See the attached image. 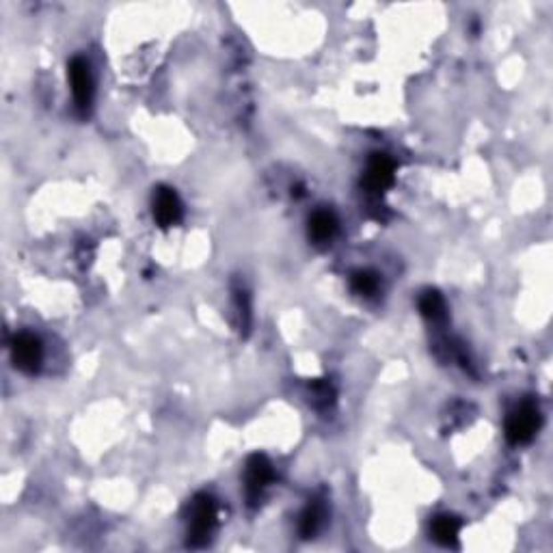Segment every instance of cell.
Returning a JSON list of instances; mask_svg holds the SVG:
<instances>
[{
	"instance_id": "obj_1",
	"label": "cell",
	"mask_w": 553,
	"mask_h": 553,
	"mask_svg": "<svg viewBox=\"0 0 553 553\" xmlns=\"http://www.w3.org/2000/svg\"><path fill=\"white\" fill-rule=\"evenodd\" d=\"M219 521V508L214 498L199 493L188 504V530L186 541L191 547H203L212 539V532Z\"/></svg>"
},
{
	"instance_id": "obj_2",
	"label": "cell",
	"mask_w": 553,
	"mask_h": 553,
	"mask_svg": "<svg viewBox=\"0 0 553 553\" xmlns=\"http://www.w3.org/2000/svg\"><path fill=\"white\" fill-rule=\"evenodd\" d=\"M541 428V411L532 400L516 404L506 419V439L512 445L530 443Z\"/></svg>"
},
{
	"instance_id": "obj_3",
	"label": "cell",
	"mask_w": 553,
	"mask_h": 553,
	"mask_svg": "<svg viewBox=\"0 0 553 553\" xmlns=\"http://www.w3.org/2000/svg\"><path fill=\"white\" fill-rule=\"evenodd\" d=\"M68 78L71 85V95H74L76 109L80 115H89L91 104H94V76H91L89 63L83 56H74L68 65Z\"/></svg>"
},
{
	"instance_id": "obj_4",
	"label": "cell",
	"mask_w": 553,
	"mask_h": 553,
	"mask_svg": "<svg viewBox=\"0 0 553 553\" xmlns=\"http://www.w3.org/2000/svg\"><path fill=\"white\" fill-rule=\"evenodd\" d=\"M12 361L15 370L37 374L44 361V346L33 333H18L12 340Z\"/></svg>"
},
{
	"instance_id": "obj_5",
	"label": "cell",
	"mask_w": 553,
	"mask_h": 553,
	"mask_svg": "<svg viewBox=\"0 0 553 553\" xmlns=\"http://www.w3.org/2000/svg\"><path fill=\"white\" fill-rule=\"evenodd\" d=\"M275 483V469L273 463L264 457V454H253L247 463V471H244V493L251 506L258 504L262 499L264 491Z\"/></svg>"
},
{
	"instance_id": "obj_6",
	"label": "cell",
	"mask_w": 553,
	"mask_h": 553,
	"mask_svg": "<svg viewBox=\"0 0 553 553\" xmlns=\"http://www.w3.org/2000/svg\"><path fill=\"white\" fill-rule=\"evenodd\" d=\"M152 212H153V219H156V223L161 225V227L167 229V227H171V225H176L182 219V212H184L177 193L169 186H158L152 197Z\"/></svg>"
},
{
	"instance_id": "obj_7",
	"label": "cell",
	"mask_w": 553,
	"mask_h": 553,
	"mask_svg": "<svg viewBox=\"0 0 553 553\" xmlns=\"http://www.w3.org/2000/svg\"><path fill=\"white\" fill-rule=\"evenodd\" d=\"M393 177H396V162L387 153H374L363 176V186L367 193H383L392 186Z\"/></svg>"
},
{
	"instance_id": "obj_8",
	"label": "cell",
	"mask_w": 553,
	"mask_h": 553,
	"mask_svg": "<svg viewBox=\"0 0 553 553\" xmlns=\"http://www.w3.org/2000/svg\"><path fill=\"white\" fill-rule=\"evenodd\" d=\"M307 232L314 244H329L337 232V219L329 210H316L307 223Z\"/></svg>"
},
{
	"instance_id": "obj_9",
	"label": "cell",
	"mask_w": 553,
	"mask_h": 553,
	"mask_svg": "<svg viewBox=\"0 0 553 553\" xmlns=\"http://www.w3.org/2000/svg\"><path fill=\"white\" fill-rule=\"evenodd\" d=\"M460 527H463V521L454 515H439L434 516L433 524H430V534L433 539L443 547H454L458 542Z\"/></svg>"
},
{
	"instance_id": "obj_10",
	"label": "cell",
	"mask_w": 553,
	"mask_h": 553,
	"mask_svg": "<svg viewBox=\"0 0 553 553\" xmlns=\"http://www.w3.org/2000/svg\"><path fill=\"white\" fill-rule=\"evenodd\" d=\"M419 311L430 322L445 320V301L437 290H428L419 296Z\"/></svg>"
},
{
	"instance_id": "obj_11",
	"label": "cell",
	"mask_w": 553,
	"mask_h": 553,
	"mask_svg": "<svg viewBox=\"0 0 553 553\" xmlns=\"http://www.w3.org/2000/svg\"><path fill=\"white\" fill-rule=\"evenodd\" d=\"M322 519H325V508H322L320 501H311V504L303 510V515H301L299 521L301 536H303V539H311V536L320 530Z\"/></svg>"
},
{
	"instance_id": "obj_12",
	"label": "cell",
	"mask_w": 553,
	"mask_h": 553,
	"mask_svg": "<svg viewBox=\"0 0 553 553\" xmlns=\"http://www.w3.org/2000/svg\"><path fill=\"white\" fill-rule=\"evenodd\" d=\"M351 288L361 296H372L378 290V276L372 270H357L351 276Z\"/></svg>"
},
{
	"instance_id": "obj_13",
	"label": "cell",
	"mask_w": 553,
	"mask_h": 553,
	"mask_svg": "<svg viewBox=\"0 0 553 553\" xmlns=\"http://www.w3.org/2000/svg\"><path fill=\"white\" fill-rule=\"evenodd\" d=\"M314 400L316 402H322V404H331L333 402V396H335V393H333V389H331V385L329 383H314Z\"/></svg>"
}]
</instances>
